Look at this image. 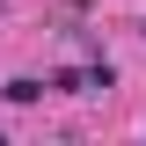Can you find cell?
I'll use <instances>...</instances> for the list:
<instances>
[{"instance_id": "obj_1", "label": "cell", "mask_w": 146, "mask_h": 146, "mask_svg": "<svg viewBox=\"0 0 146 146\" xmlns=\"http://www.w3.org/2000/svg\"><path fill=\"white\" fill-rule=\"evenodd\" d=\"M51 88H58V95H102V88H117V66H110V58L66 66V73H51Z\"/></svg>"}, {"instance_id": "obj_2", "label": "cell", "mask_w": 146, "mask_h": 146, "mask_svg": "<svg viewBox=\"0 0 146 146\" xmlns=\"http://www.w3.org/2000/svg\"><path fill=\"white\" fill-rule=\"evenodd\" d=\"M0 95H7V102H36V95H44V80H29V73H22V80H7Z\"/></svg>"}]
</instances>
